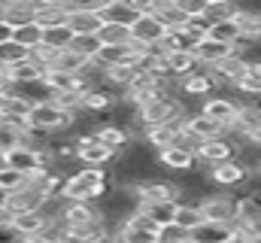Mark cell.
Segmentation results:
<instances>
[{
	"mask_svg": "<svg viewBox=\"0 0 261 243\" xmlns=\"http://www.w3.org/2000/svg\"><path fill=\"white\" fill-rule=\"evenodd\" d=\"M234 88H240V91H243V94H249V98H261V76H258V73H252V67H249V73H246Z\"/></svg>",
	"mask_w": 261,
	"mask_h": 243,
	"instance_id": "obj_38",
	"label": "cell"
},
{
	"mask_svg": "<svg viewBox=\"0 0 261 243\" xmlns=\"http://www.w3.org/2000/svg\"><path fill=\"white\" fill-rule=\"evenodd\" d=\"M34 12H37V25L43 31L67 25V3H58V0H34Z\"/></svg>",
	"mask_w": 261,
	"mask_h": 243,
	"instance_id": "obj_14",
	"label": "cell"
},
{
	"mask_svg": "<svg viewBox=\"0 0 261 243\" xmlns=\"http://www.w3.org/2000/svg\"><path fill=\"white\" fill-rule=\"evenodd\" d=\"M258 174H261V164H258Z\"/></svg>",
	"mask_w": 261,
	"mask_h": 243,
	"instance_id": "obj_48",
	"label": "cell"
},
{
	"mask_svg": "<svg viewBox=\"0 0 261 243\" xmlns=\"http://www.w3.org/2000/svg\"><path fill=\"white\" fill-rule=\"evenodd\" d=\"M189 240H192V234L182 231V228H176V225L161 228V243H189Z\"/></svg>",
	"mask_w": 261,
	"mask_h": 243,
	"instance_id": "obj_39",
	"label": "cell"
},
{
	"mask_svg": "<svg viewBox=\"0 0 261 243\" xmlns=\"http://www.w3.org/2000/svg\"><path fill=\"white\" fill-rule=\"evenodd\" d=\"M88 64H91L88 58L76 55L73 49H64V52H58V61H55V67H52V70H61V73H70V76H82Z\"/></svg>",
	"mask_w": 261,
	"mask_h": 243,
	"instance_id": "obj_29",
	"label": "cell"
},
{
	"mask_svg": "<svg viewBox=\"0 0 261 243\" xmlns=\"http://www.w3.org/2000/svg\"><path fill=\"white\" fill-rule=\"evenodd\" d=\"M0 204H3V195H0Z\"/></svg>",
	"mask_w": 261,
	"mask_h": 243,
	"instance_id": "obj_47",
	"label": "cell"
},
{
	"mask_svg": "<svg viewBox=\"0 0 261 243\" xmlns=\"http://www.w3.org/2000/svg\"><path fill=\"white\" fill-rule=\"evenodd\" d=\"M158 243H161V240H158Z\"/></svg>",
	"mask_w": 261,
	"mask_h": 243,
	"instance_id": "obj_51",
	"label": "cell"
},
{
	"mask_svg": "<svg viewBox=\"0 0 261 243\" xmlns=\"http://www.w3.org/2000/svg\"><path fill=\"white\" fill-rule=\"evenodd\" d=\"M249 143H252V146H258V149H261V128L255 131V134H252V137H249Z\"/></svg>",
	"mask_w": 261,
	"mask_h": 243,
	"instance_id": "obj_45",
	"label": "cell"
},
{
	"mask_svg": "<svg viewBox=\"0 0 261 243\" xmlns=\"http://www.w3.org/2000/svg\"><path fill=\"white\" fill-rule=\"evenodd\" d=\"M186 131H189L192 137H197L200 143H206V140H216V137H225V134H228L219 121L206 119L200 110H197V113H192V116L186 119Z\"/></svg>",
	"mask_w": 261,
	"mask_h": 243,
	"instance_id": "obj_17",
	"label": "cell"
},
{
	"mask_svg": "<svg viewBox=\"0 0 261 243\" xmlns=\"http://www.w3.org/2000/svg\"><path fill=\"white\" fill-rule=\"evenodd\" d=\"M228 243H252V240H249V237H243V234H234Z\"/></svg>",
	"mask_w": 261,
	"mask_h": 243,
	"instance_id": "obj_46",
	"label": "cell"
},
{
	"mask_svg": "<svg viewBox=\"0 0 261 243\" xmlns=\"http://www.w3.org/2000/svg\"><path fill=\"white\" fill-rule=\"evenodd\" d=\"M12 222H15V216L0 204V231H3V228H12Z\"/></svg>",
	"mask_w": 261,
	"mask_h": 243,
	"instance_id": "obj_41",
	"label": "cell"
},
{
	"mask_svg": "<svg viewBox=\"0 0 261 243\" xmlns=\"http://www.w3.org/2000/svg\"><path fill=\"white\" fill-rule=\"evenodd\" d=\"M103 3H67V28L73 37H91L103 28L100 18Z\"/></svg>",
	"mask_w": 261,
	"mask_h": 243,
	"instance_id": "obj_1",
	"label": "cell"
},
{
	"mask_svg": "<svg viewBox=\"0 0 261 243\" xmlns=\"http://www.w3.org/2000/svg\"><path fill=\"white\" fill-rule=\"evenodd\" d=\"M203 222H216V225H234L237 222V198L228 195H206L203 201H197Z\"/></svg>",
	"mask_w": 261,
	"mask_h": 243,
	"instance_id": "obj_3",
	"label": "cell"
},
{
	"mask_svg": "<svg viewBox=\"0 0 261 243\" xmlns=\"http://www.w3.org/2000/svg\"><path fill=\"white\" fill-rule=\"evenodd\" d=\"M24 185H28V177H24V174H18V171H12V167L0 164V195L21 191Z\"/></svg>",
	"mask_w": 261,
	"mask_h": 243,
	"instance_id": "obj_35",
	"label": "cell"
},
{
	"mask_svg": "<svg viewBox=\"0 0 261 243\" xmlns=\"http://www.w3.org/2000/svg\"><path fill=\"white\" fill-rule=\"evenodd\" d=\"M140 204H167V201H179V182H167V180H143L134 185Z\"/></svg>",
	"mask_w": 261,
	"mask_h": 243,
	"instance_id": "obj_4",
	"label": "cell"
},
{
	"mask_svg": "<svg viewBox=\"0 0 261 243\" xmlns=\"http://www.w3.org/2000/svg\"><path fill=\"white\" fill-rule=\"evenodd\" d=\"M3 21L15 31L21 25H31L37 21V12H34V0H9L3 3Z\"/></svg>",
	"mask_w": 261,
	"mask_h": 243,
	"instance_id": "obj_18",
	"label": "cell"
},
{
	"mask_svg": "<svg viewBox=\"0 0 261 243\" xmlns=\"http://www.w3.org/2000/svg\"><path fill=\"white\" fill-rule=\"evenodd\" d=\"M192 55H195V61H197L200 70H210V67L222 64L225 58H231V55H234V46H225V43H216V40L203 37L195 49H192Z\"/></svg>",
	"mask_w": 261,
	"mask_h": 243,
	"instance_id": "obj_8",
	"label": "cell"
},
{
	"mask_svg": "<svg viewBox=\"0 0 261 243\" xmlns=\"http://www.w3.org/2000/svg\"><path fill=\"white\" fill-rule=\"evenodd\" d=\"M258 128H261V110H255L252 104H243V107L237 110L234 125L228 128V134H240V137H246V140H249Z\"/></svg>",
	"mask_w": 261,
	"mask_h": 243,
	"instance_id": "obj_21",
	"label": "cell"
},
{
	"mask_svg": "<svg viewBox=\"0 0 261 243\" xmlns=\"http://www.w3.org/2000/svg\"><path fill=\"white\" fill-rule=\"evenodd\" d=\"M76 85H79V76H70L61 70H46V76H43V88L49 91V98L52 94H70V91H76Z\"/></svg>",
	"mask_w": 261,
	"mask_h": 243,
	"instance_id": "obj_22",
	"label": "cell"
},
{
	"mask_svg": "<svg viewBox=\"0 0 261 243\" xmlns=\"http://www.w3.org/2000/svg\"><path fill=\"white\" fill-rule=\"evenodd\" d=\"M6 104H9V98H6V94H0V119L6 116Z\"/></svg>",
	"mask_w": 261,
	"mask_h": 243,
	"instance_id": "obj_44",
	"label": "cell"
},
{
	"mask_svg": "<svg viewBox=\"0 0 261 243\" xmlns=\"http://www.w3.org/2000/svg\"><path fill=\"white\" fill-rule=\"evenodd\" d=\"M210 40H216V43H225V46H237V43L243 40V34H240V28H237L234 21H219V25H213V31H210Z\"/></svg>",
	"mask_w": 261,
	"mask_h": 243,
	"instance_id": "obj_32",
	"label": "cell"
},
{
	"mask_svg": "<svg viewBox=\"0 0 261 243\" xmlns=\"http://www.w3.org/2000/svg\"><path fill=\"white\" fill-rule=\"evenodd\" d=\"M140 213L149 216L158 228H167V225H173L176 204H173V201H167V204H140Z\"/></svg>",
	"mask_w": 261,
	"mask_h": 243,
	"instance_id": "obj_27",
	"label": "cell"
},
{
	"mask_svg": "<svg viewBox=\"0 0 261 243\" xmlns=\"http://www.w3.org/2000/svg\"><path fill=\"white\" fill-rule=\"evenodd\" d=\"M152 15H155L167 31H182L186 21H189V15L179 9L176 0H152Z\"/></svg>",
	"mask_w": 261,
	"mask_h": 243,
	"instance_id": "obj_12",
	"label": "cell"
},
{
	"mask_svg": "<svg viewBox=\"0 0 261 243\" xmlns=\"http://www.w3.org/2000/svg\"><path fill=\"white\" fill-rule=\"evenodd\" d=\"M234 225H216V222H203L197 231H192L195 243H228L234 237Z\"/></svg>",
	"mask_w": 261,
	"mask_h": 243,
	"instance_id": "obj_23",
	"label": "cell"
},
{
	"mask_svg": "<svg viewBox=\"0 0 261 243\" xmlns=\"http://www.w3.org/2000/svg\"><path fill=\"white\" fill-rule=\"evenodd\" d=\"M237 143L231 137H216V140H206L197 152V164H206V167H216V164H225V161H234L237 155Z\"/></svg>",
	"mask_w": 261,
	"mask_h": 243,
	"instance_id": "obj_6",
	"label": "cell"
},
{
	"mask_svg": "<svg viewBox=\"0 0 261 243\" xmlns=\"http://www.w3.org/2000/svg\"><path fill=\"white\" fill-rule=\"evenodd\" d=\"M237 110H240V104H234L231 98H206V101L200 104V113H203L206 119L219 121L225 131L234 125V119H237Z\"/></svg>",
	"mask_w": 261,
	"mask_h": 243,
	"instance_id": "obj_9",
	"label": "cell"
},
{
	"mask_svg": "<svg viewBox=\"0 0 261 243\" xmlns=\"http://www.w3.org/2000/svg\"><path fill=\"white\" fill-rule=\"evenodd\" d=\"M12 40V28L6 21H0V43H9Z\"/></svg>",
	"mask_w": 261,
	"mask_h": 243,
	"instance_id": "obj_43",
	"label": "cell"
},
{
	"mask_svg": "<svg viewBox=\"0 0 261 243\" xmlns=\"http://www.w3.org/2000/svg\"><path fill=\"white\" fill-rule=\"evenodd\" d=\"M206 177L216 182V185H240V182L249 180V164H243V161L234 158V161H225V164L210 167Z\"/></svg>",
	"mask_w": 261,
	"mask_h": 243,
	"instance_id": "obj_11",
	"label": "cell"
},
{
	"mask_svg": "<svg viewBox=\"0 0 261 243\" xmlns=\"http://www.w3.org/2000/svg\"><path fill=\"white\" fill-rule=\"evenodd\" d=\"M164 70H167V76L170 79H186V76H192L197 73L200 67H197V61L192 52H167V58H164Z\"/></svg>",
	"mask_w": 261,
	"mask_h": 243,
	"instance_id": "obj_19",
	"label": "cell"
},
{
	"mask_svg": "<svg viewBox=\"0 0 261 243\" xmlns=\"http://www.w3.org/2000/svg\"><path fill=\"white\" fill-rule=\"evenodd\" d=\"M70 49H73L76 55H82V58L94 61V58H97V52L103 49V43L97 40V34H91V37H73V43H70Z\"/></svg>",
	"mask_w": 261,
	"mask_h": 243,
	"instance_id": "obj_36",
	"label": "cell"
},
{
	"mask_svg": "<svg viewBox=\"0 0 261 243\" xmlns=\"http://www.w3.org/2000/svg\"><path fill=\"white\" fill-rule=\"evenodd\" d=\"M43 34H46V31H43L37 21H31V25L15 28V31H12V40H15V43H21L28 52H34L37 46H43Z\"/></svg>",
	"mask_w": 261,
	"mask_h": 243,
	"instance_id": "obj_30",
	"label": "cell"
},
{
	"mask_svg": "<svg viewBox=\"0 0 261 243\" xmlns=\"http://www.w3.org/2000/svg\"><path fill=\"white\" fill-rule=\"evenodd\" d=\"M0 70H3V67H0Z\"/></svg>",
	"mask_w": 261,
	"mask_h": 243,
	"instance_id": "obj_50",
	"label": "cell"
},
{
	"mask_svg": "<svg viewBox=\"0 0 261 243\" xmlns=\"http://www.w3.org/2000/svg\"><path fill=\"white\" fill-rule=\"evenodd\" d=\"M73 143H76V161L82 167H107L110 161H116V152L97 143L94 134H79L73 137Z\"/></svg>",
	"mask_w": 261,
	"mask_h": 243,
	"instance_id": "obj_2",
	"label": "cell"
},
{
	"mask_svg": "<svg viewBox=\"0 0 261 243\" xmlns=\"http://www.w3.org/2000/svg\"><path fill=\"white\" fill-rule=\"evenodd\" d=\"M158 164L167 167V171H173V174H192L197 167V155L179 149V146H170V149L158 152Z\"/></svg>",
	"mask_w": 261,
	"mask_h": 243,
	"instance_id": "obj_16",
	"label": "cell"
},
{
	"mask_svg": "<svg viewBox=\"0 0 261 243\" xmlns=\"http://www.w3.org/2000/svg\"><path fill=\"white\" fill-rule=\"evenodd\" d=\"M173 225L182 228V231H197L203 225V216H200V207L197 204H176V216H173Z\"/></svg>",
	"mask_w": 261,
	"mask_h": 243,
	"instance_id": "obj_26",
	"label": "cell"
},
{
	"mask_svg": "<svg viewBox=\"0 0 261 243\" xmlns=\"http://www.w3.org/2000/svg\"><path fill=\"white\" fill-rule=\"evenodd\" d=\"M179 88H182L186 98H206V94H213L219 85H216V79H213L206 70H197V73H192V76L179 79Z\"/></svg>",
	"mask_w": 261,
	"mask_h": 243,
	"instance_id": "obj_20",
	"label": "cell"
},
{
	"mask_svg": "<svg viewBox=\"0 0 261 243\" xmlns=\"http://www.w3.org/2000/svg\"><path fill=\"white\" fill-rule=\"evenodd\" d=\"M189 243H195V240H189Z\"/></svg>",
	"mask_w": 261,
	"mask_h": 243,
	"instance_id": "obj_49",
	"label": "cell"
},
{
	"mask_svg": "<svg viewBox=\"0 0 261 243\" xmlns=\"http://www.w3.org/2000/svg\"><path fill=\"white\" fill-rule=\"evenodd\" d=\"M15 146H21V134H18L15 128L3 125V128H0V158H3L9 149H15Z\"/></svg>",
	"mask_w": 261,
	"mask_h": 243,
	"instance_id": "obj_37",
	"label": "cell"
},
{
	"mask_svg": "<svg viewBox=\"0 0 261 243\" xmlns=\"http://www.w3.org/2000/svg\"><path fill=\"white\" fill-rule=\"evenodd\" d=\"M91 134H94V140H97V143H103V146H107V149H113L116 155H119V152H125L130 143H134V140H130V134H128V128H119V125H113V121H107V125L94 128Z\"/></svg>",
	"mask_w": 261,
	"mask_h": 243,
	"instance_id": "obj_15",
	"label": "cell"
},
{
	"mask_svg": "<svg viewBox=\"0 0 261 243\" xmlns=\"http://www.w3.org/2000/svg\"><path fill=\"white\" fill-rule=\"evenodd\" d=\"M28 58H31V52L21 43H15V40L0 43V67L3 70H9V67H15V64H21V61H28Z\"/></svg>",
	"mask_w": 261,
	"mask_h": 243,
	"instance_id": "obj_31",
	"label": "cell"
},
{
	"mask_svg": "<svg viewBox=\"0 0 261 243\" xmlns=\"http://www.w3.org/2000/svg\"><path fill=\"white\" fill-rule=\"evenodd\" d=\"M43 195L31 191V188H21V191H12V195H3V207L12 213V216H21V213H40L43 207Z\"/></svg>",
	"mask_w": 261,
	"mask_h": 243,
	"instance_id": "obj_13",
	"label": "cell"
},
{
	"mask_svg": "<svg viewBox=\"0 0 261 243\" xmlns=\"http://www.w3.org/2000/svg\"><path fill=\"white\" fill-rule=\"evenodd\" d=\"M164 37H167V28H164L152 12H149V15H140V18L130 25V40H134L137 46H143V49L161 46Z\"/></svg>",
	"mask_w": 261,
	"mask_h": 243,
	"instance_id": "obj_5",
	"label": "cell"
},
{
	"mask_svg": "<svg viewBox=\"0 0 261 243\" xmlns=\"http://www.w3.org/2000/svg\"><path fill=\"white\" fill-rule=\"evenodd\" d=\"M100 18H103V25L130 28V25L140 18V12L134 9V3H130V0H107V3L100 6Z\"/></svg>",
	"mask_w": 261,
	"mask_h": 243,
	"instance_id": "obj_10",
	"label": "cell"
},
{
	"mask_svg": "<svg viewBox=\"0 0 261 243\" xmlns=\"http://www.w3.org/2000/svg\"><path fill=\"white\" fill-rule=\"evenodd\" d=\"M246 198L255 204V210L261 213V185H258V188H249V191H246Z\"/></svg>",
	"mask_w": 261,
	"mask_h": 243,
	"instance_id": "obj_42",
	"label": "cell"
},
{
	"mask_svg": "<svg viewBox=\"0 0 261 243\" xmlns=\"http://www.w3.org/2000/svg\"><path fill=\"white\" fill-rule=\"evenodd\" d=\"M249 67H252L249 61H246V58H240V55L234 52L231 58H225L222 64L210 67L206 73H210V76L216 79V85H237V82H240V79H243V76L249 73Z\"/></svg>",
	"mask_w": 261,
	"mask_h": 243,
	"instance_id": "obj_7",
	"label": "cell"
},
{
	"mask_svg": "<svg viewBox=\"0 0 261 243\" xmlns=\"http://www.w3.org/2000/svg\"><path fill=\"white\" fill-rule=\"evenodd\" d=\"M176 3H179V9H182L189 18L203 15V6H206V0H176Z\"/></svg>",
	"mask_w": 261,
	"mask_h": 243,
	"instance_id": "obj_40",
	"label": "cell"
},
{
	"mask_svg": "<svg viewBox=\"0 0 261 243\" xmlns=\"http://www.w3.org/2000/svg\"><path fill=\"white\" fill-rule=\"evenodd\" d=\"M46 228V216L43 213H21V216H15V222H12V231H15V237H34V234H40Z\"/></svg>",
	"mask_w": 261,
	"mask_h": 243,
	"instance_id": "obj_25",
	"label": "cell"
},
{
	"mask_svg": "<svg viewBox=\"0 0 261 243\" xmlns=\"http://www.w3.org/2000/svg\"><path fill=\"white\" fill-rule=\"evenodd\" d=\"M9 73V79L15 82V85H37V82H43V76H46V70L40 67V64H34V61H21V64H15V67H9L6 70Z\"/></svg>",
	"mask_w": 261,
	"mask_h": 243,
	"instance_id": "obj_24",
	"label": "cell"
},
{
	"mask_svg": "<svg viewBox=\"0 0 261 243\" xmlns=\"http://www.w3.org/2000/svg\"><path fill=\"white\" fill-rule=\"evenodd\" d=\"M237 12H240V6H237V3H228V0H206V6H203V15H206L213 25H219V21H234Z\"/></svg>",
	"mask_w": 261,
	"mask_h": 243,
	"instance_id": "obj_28",
	"label": "cell"
},
{
	"mask_svg": "<svg viewBox=\"0 0 261 243\" xmlns=\"http://www.w3.org/2000/svg\"><path fill=\"white\" fill-rule=\"evenodd\" d=\"M70 43H73V34H70L67 25H61V28H46V34H43V46H49V49L64 52V49H70Z\"/></svg>",
	"mask_w": 261,
	"mask_h": 243,
	"instance_id": "obj_34",
	"label": "cell"
},
{
	"mask_svg": "<svg viewBox=\"0 0 261 243\" xmlns=\"http://www.w3.org/2000/svg\"><path fill=\"white\" fill-rule=\"evenodd\" d=\"M97 40L103 46H128L130 43V28H119V25H103L97 31Z\"/></svg>",
	"mask_w": 261,
	"mask_h": 243,
	"instance_id": "obj_33",
	"label": "cell"
}]
</instances>
